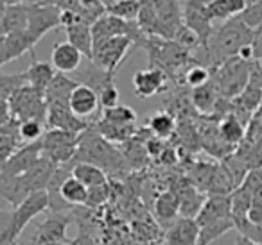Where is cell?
<instances>
[{"mask_svg": "<svg viewBox=\"0 0 262 245\" xmlns=\"http://www.w3.org/2000/svg\"><path fill=\"white\" fill-rule=\"evenodd\" d=\"M253 40L255 31L250 29L239 16H233V18L223 22V26L215 27L208 43L198 48L203 54L198 63L207 68H215L221 63L237 58L246 45L253 43Z\"/></svg>", "mask_w": 262, "mask_h": 245, "instance_id": "obj_1", "label": "cell"}, {"mask_svg": "<svg viewBox=\"0 0 262 245\" xmlns=\"http://www.w3.org/2000/svg\"><path fill=\"white\" fill-rule=\"evenodd\" d=\"M137 23L144 36L174 40L183 27V9L178 0H140Z\"/></svg>", "mask_w": 262, "mask_h": 245, "instance_id": "obj_2", "label": "cell"}, {"mask_svg": "<svg viewBox=\"0 0 262 245\" xmlns=\"http://www.w3.org/2000/svg\"><path fill=\"white\" fill-rule=\"evenodd\" d=\"M56 168H58L56 163H52L47 158H41L33 168L20 176H0V193L6 202L16 208L29 195L47 190Z\"/></svg>", "mask_w": 262, "mask_h": 245, "instance_id": "obj_3", "label": "cell"}, {"mask_svg": "<svg viewBox=\"0 0 262 245\" xmlns=\"http://www.w3.org/2000/svg\"><path fill=\"white\" fill-rule=\"evenodd\" d=\"M140 47L146 48L149 54V66L164 70L169 79H178L180 76H185V72L192 65H198L192 52L189 48L182 47L174 40H162V38L144 36L140 41Z\"/></svg>", "mask_w": 262, "mask_h": 245, "instance_id": "obj_4", "label": "cell"}, {"mask_svg": "<svg viewBox=\"0 0 262 245\" xmlns=\"http://www.w3.org/2000/svg\"><path fill=\"white\" fill-rule=\"evenodd\" d=\"M76 163H94V165L101 166L104 172H120V170L127 168L129 163L126 161L122 152H119L108 141L95 126H90L83 134H81L79 149H77V156L74 159Z\"/></svg>", "mask_w": 262, "mask_h": 245, "instance_id": "obj_5", "label": "cell"}, {"mask_svg": "<svg viewBox=\"0 0 262 245\" xmlns=\"http://www.w3.org/2000/svg\"><path fill=\"white\" fill-rule=\"evenodd\" d=\"M47 209H51V201H49L47 190H43L29 195L22 204L13 208L11 213H4L2 233H0V245L18 240V236L27 227V224L33 222L40 213H45Z\"/></svg>", "mask_w": 262, "mask_h": 245, "instance_id": "obj_6", "label": "cell"}, {"mask_svg": "<svg viewBox=\"0 0 262 245\" xmlns=\"http://www.w3.org/2000/svg\"><path fill=\"white\" fill-rule=\"evenodd\" d=\"M251 65L253 61H244L237 56L212 70V83L215 84L223 99L233 101L246 90L250 84Z\"/></svg>", "mask_w": 262, "mask_h": 245, "instance_id": "obj_7", "label": "cell"}, {"mask_svg": "<svg viewBox=\"0 0 262 245\" xmlns=\"http://www.w3.org/2000/svg\"><path fill=\"white\" fill-rule=\"evenodd\" d=\"M4 111H9V115L15 116L20 122L26 120H41L47 122V99L45 91L36 90L33 86H24L18 91L11 95V99L2 102Z\"/></svg>", "mask_w": 262, "mask_h": 245, "instance_id": "obj_8", "label": "cell"}, {"mask_svg": "<svg viewBox=\"0 0 262 245\" xmlns=\"http://www.w3.org/2000/svg\"><path fill=\"white\" fill-rule=\"evenodd\" d=\"M81 134L63 129H49L41 138V154L56 165H69L76 159Z\"/></svg>", "mask_w": 262, "mask_h": 245, "instance_id": "obj_9", "label": "cell"}, {"mask_svg": "<svg viewBox=\"0 0 262 245\" xmlns=\"http://www.w3.org/2000/svg\"><path fill=\"white\" fill-rule=\"evenodd\" d=\"M137 41L131 36H115L94 43V58L92 61L108 72H117L119 66L131 56Z\"/></svg>", "mask_w": 262, "mask_h": 245, "instance_id": "obj_10", "label": "cell"}, {"mask_svg": "<svg viewBox=\"0 0 262 245\" xmlns=\"http://www.w3.org/2000/svg\"><path fill=\"white\" fill-rule=\"evenodd\" d=\"M61 9L49 2H29L27 4V33L34 41H40L51 31L61 27Z\"/></svg>", "mask_w": 262, "mask_h": 245, "instance_id": "obj_11", "label": "cell"}, {"mask_svg": "<svg viewBox=\"0 0 262 245\" xmlns=\"http://www.w3.org/2000/svg\"><path fill=\"white\" fill-rule=\"evenodd\" d=\"M72 220V213L51 211L43 222L38 224L36 233L33 236V245H70L72 240L67 236V229Z\"/></svg>", "mask_w": 262, "mask_h": 245, "instance_id": "obj_12", "label": "cell"}, {"mask_svg": "<svg viewBox=\"0 0 262 245\" xmlns=\"http://www.w3.org/2000/svg\"><path fill=\"white\" fill-rule=\"evenodd\" d=\"M183 23L200 36L201 45H207L215 27L207 9V0H185L183 8Z\"/></svg>", "mask_w": 262, "mask_h": 245, "instance_id": "obj_13", "label": "cell"}, {"mask_svg": "<svg viewBox=\"0 0 262 245\" xmlns=\"http://www.w3.org/2000/svg\"><path fill=\"white\" fill-rule=\"evenodd\" d=\"M133 93L139 99H151L155 95H160L164 91H167L169 88V76L160 68H149L139 70L133 76Z\"/></svg>", "mask_w": 262, "mask_h": 245, "instance_id": "obj_14", "label": "cell"}, {"mask_svg": "<svg viewBox=\"0 0 262 245\" xmlns=\"http://www.w3.org/2000/svg\"><path fill=\"white\" fill-rule=\"evenodd\" d=\"M47 126L49 129H63L70 131V133L83 134L92 124H88V120H83L79 116H76L72 113L69 104H61V102H51L47 104Z\"/></svg>", "mask_w": 262, "mask_h": 245, "instance_id": "obj_15", "label": "cell"}, {"mask_svg": "<svg viewBox=\"0 0 262 245\" xmlns=\"http://www.w3.org/2000/svg\"><path fill=\"white\" fill-rule=\"evenodd\" d=\"M36 41L31 38L27 31H18V33L2 34L0 38V65L6 66L8 63L22 58L26 52H34Z\"/></svg>", "mask_w": 262, "mask_h": 245, "instance_id": "obj_16", "label": "cell"}, {"mask_svg": "<svg viewBox=\"0 0 262 245\" xmlns=\"http://www.w3.org/2000/svg\"><path fill=\"white\" fill-rule=\"evenodd\" d=\"M41 158H43V154H41V140L24 145L8 161L2 163V174L0 176H20V174L33 168Z\"/></svg>", "mask_w": 262, "mask_h": 245, "instance_id": "obj_17", "label": "cell"}, {"mask_svg": "<svg viewBox=\"0 0 262 245\" xmlns=\"http://www.w3.org/2000/svg\"><path fill=\"white\" fill-rule=\"evenodd\" d=\"M165 245H198L200 241V224L196 218L178 216L164 231Z\"/></svg>", "mask_w": 262, "mask_h": 245, "instance_id": "obj_18", "label": "cell"}, {"mask_svg": "<svg viewBox=\"0 0 262 245\" xmlns=\"http://www.w3.org/2000/svg\"><path fill=\"white\" fill-rule=\"evenodd\" d=\"M51 63L58 72L61 74H74L81 68L83 63V52L74 47L70 41H61L52 47Z\"/></svg>", "mask_w": 262, "mask_h": 245, "instance_id": "obj_19", "label": "cell"}, {"mask_svg": "<svg viewBox=\"0 0 262 245\" xmlns=\"http://www.w3.org/2000/svg\"><path fill=\"white\" fill-rule=\"evenodd\" d=\"M69 106L74 115L86 120L88 116H92L99 109L101 101H99V93L94 88L86 86V84H77V86L74 88L72 95H70Z\"/></svg>", "mask_w": 262, "mask_h": 245, "instance_id": "obj_20", "label": "cell"}, {"mask_svg": "<svg viewBox=\"0 0 262 245\" xmlns=\"http://www.w3.org/2000/svg\"><path fill=\"white\" fill-rule=\"evenodd\" d=\"M176 191L180 195V216L196 218L208 199L205 195V191L200 190L198 186H194L190 181L182 183V186L176 188Z\"/></svg>", "mask_w": 262, "mask_h": 245, "instance_id": "obj_21", "label": "cell"}, {"mask_svg": "<svg viewBox=\"0 0 262 245\" xmlns=\"http://www.w3.org/2000/svg\"><path fill=\"white\" fill-rule=\"evenodd\" d=\"M155 216L158 226L169 227L180 215V195L176 190H165L155 199Z\"/></svg>", "mask_w": 262, "mask_h": 245, "instance_id": "obj_22", "label": "cell"}, {"mask_svg": "<svg viewBox=\"0 0 262 245\" xmlns=\"http://www.w3.org/2000/svg\"><path fill=\"white\" fill-rule=\"evenodd\" d=\"M232 216V195H208L203 209L196 216V222L201 226L214 220L228 218Z\"/></svg>", "mask_w": 262, "mask_h": 245, "instance_id": "obj_23", "label": "cell"}, {"mask_svg": "<svg viewBox=\"0 0 262 245\" xmlns=\"http://www.w3.org/2000/svg\"><path fill=\"white\" fill-rule=\"evenodd\" d=\"M65 33L67 41H70L74 47L79 48L83 52V56H86V59L94 58V33H92L90 23L81 18L79 22L67 27Z\"/></svg>", "mask_w": 262, "mask_h": 245, "instance_id": "obj_24", "label": "cell"}, {"mask_svg": "<svg viewBox=\"0 0 262 245\" xmlns=\"http://www.w3.org/2000/svg\"><path fill=\"white\" fill-rule=\"evenodd\" d=\"M74 76H76L77 83L94 88L97 93L102 88L115 83V72H108V70L101 68V66L95 65L92 59H90V66H88V68H83V70L79 68L77 72H74Z\"/></svg>", "mask_w": 262, "mask_h": 245, "instance_id": "obj_25", "label": "cell"}, {"mask_svg": "<svg viewBox=\"0 0 262 245\" xmlns=\"http://www.w3.org/2000/svg\"><path fill=\"white\" fill-rule=\"evenodd\" d=\"M31 58H33V61H31L29 68L26 70L29 86L36 88V90H41V91H47L49 84L54 81L58 70L52 66V63L38 61L36 56H34V52H31Z\"/></svg>", "mask_w": 262, "mask_h": 245, "instance_id": "obj_26", "label": "cell"}, {"mask_svg": "<svg viewBox=\"0 0 262 245\" xmlns=\"http://www.w3.org/2000/svg\"><path fill=\"white\" fill-rule=\"evenodd\" d=\"M27 2L26 4H13L2 8V18H0V27L2 34L18 33V31H27Z\"/></svg>", "mask_w": 262, "mask_h": 245, "instance_id": "obj_27", "label": "cell"}, {"mask_svg": "<svg viewBox=\"0 0 262 245\" xmlns=\"http://www.w3.org/2000/svg\"><path fill=\"white\" fill-rule=\"evenodd\" d=\"M219 101H221V95H219L215 84L207 83L203 86H198L190 91V102L192 106L201 113V115H208V113H214L217 108Z\"/></svg>", "mask_w": 262, "mask_h": 245, "instance_id": "obj_28", "label": "cell"}, {"mask_svg": "<svg viewBox=\"0 0 262 245\" xmlns=\"http://www.w3.org/2000/svg\"><path fill=\"white\" fill-rule=\"evenodd\" d=\"M77 81L69 77L67 74L58 72L51 84H49L47 91H45V99H47V104L51 102H61V104H69L70 95H72L74 88L77 86Z\"/></svg>", "mask_w": 262, "mask_h": 245, "instance_id": "obj_29", "label": "cell"}, {"mask_svg": "<svg viewBox=\"0 0 262 245\" xmlns=\"http://www.w3.org/2000/svg\"><path fill=\"white\" fill-rule=\"evenodd\" d=\"M95 129L112 143H127L137 136L135 124H110L99 118Z\"/></svg>", "mask_w": 262, "mask_h": 245, "instance_id": "obj_30", "label": "cell"}, {"mask_svg": "<svg viewBox=\"0 0 262 245\" xmlns=\"http://www.w3.org/2000/svg\"><path fill=\"white\" fill-rule=\"evenodd\" d=\"M72 176L77 177L86 188H95L108 184V174L101 168V166L94 165V163H76L72 166Z\"/></svg>", "mask_w": 262, "mask_h": 245, "instance_id": "obj_31", "label": "cell"}, {"mask_svg": "<svg viewBox=\"0 0 262 245\" xmlns=\"http://www.w3.org/2000/svg\"><path fill=\"white\" fill-rule=\"evenodd\" d=\"M219 134L226 143L239 145L246 134V122H243L235 113H228L219 122Z\"/></svg>", "mask_w": 262, "mask_h": 245, "instance_id": "obj_32", "label": "cell"}, {"mask_svg": "<svg viewBox=\"0 0 262 245\" xmlns=\"http://www.w3.org/2000/svg\"><path fill=\"white\" fill-rule=\"evenodd\" d=\"M59 195L63 197V201L69 202L70 206H86L88 201V188L81 183L77 177L69 176L59 186Z\"/></svg>", "mask_w": 262, "mask_h": 245, "instance_id": "obj_33", "label": "cell"}, {"mask_svg": "<svg viewBox=\"0 0 262 245\" xmlns=\"http://www.w3.org/2000/svg\"><path fill=\"white\" fill-rule=\"evenodd\" d=\"M232 229H235V222H233L232 216L205 224V226L200 227V241H198V245H210L212 241H215L217 238H221L223 234H226Z\"/></svg>", "mask_w": 262, "mask_h": 245, "instance_id": "obj_34", "label": "cell"}, {"mask_svg": "<svg viewBox=\"0 0 262 245\" xmlns=\"http://www.w3.org/2000/svg\"><path fill=\"white\" fill-rule=\"evenodd\" d=\"M147 129H149L157 138L167 140V138H171L172 134L176 133V116L167 111L155 113V115L149 118Z\"/></svg>", "mask_w": 262, "mask_h": 245, "instance_id": "obj_35", "label": "cell"}, {"mask_svg": "<svg viewBox=\"0 0 262 245\" xmlns=\"http://www.w3.org/2000/svg\"><path fill=\"white\" fill-rule=\"evenodd\" d=\"M108 15L122 18L126 22H137L140 13V0H122V2H110L106 4Z\"/></svg>", "mask_w": 262, "mask_h": 245, "instance_id": "obj_36", "label": "cell"}, {"mask_svg": "<svg viewBox=\"0 0 262 245\" xmlns=\"http://www.w3.org/2000/svg\"><path fill=\"white\" fill-rule=\"evenodd\" d=\"M27 84H29V81H27L26 72H22V74H6V72H2V74H0V91H2V102L9 101L15 91H18L20 88L27 86Z\"/></svg>", "mask_w": 262, "mask_h": 245, "instance_id": "obj_37", "label": "cell"}, {"mask_svg": "<svg viewBox=\"0 0 262 245\" xmlns=\"http://www.w3.org/2000/svg\"><path fill=\"white\" fill-rule=\"evenodd\" d=\"M101 120L110 124H137V113L129 106H115V108L102 109Z\"/></svg>", "mask_w": 262, "mask_h": 245, "instance_id": "obj_38", "label": "cell"}, {"mask_svg": "<svg viewBox=\"0 0 262 245\" xmlns=\"http://www.w3.org/2000/svg\"><path fill=\"white\" fill-rule=\"evenodd\" d=\"M45 127L41 120H26V122H20V138L26 143H34V141H40L45 136Z\"/></svg>", "mask_w": 262, "mask_h": 245, "instance_id": "obj_39", "label": "cell"}, {"mask_svg": "<svg viewBox=\"0 0 262 245\" xmlns=\"http://www.w3.org/2000/svg\"><path fill=\"white\" fill-rule=\"evenodd\" d=\"M182 81L187 84V86H190L194 90V88L203 86V84L210 83V81H212V72L203 65H192L185 72V76H183Z\"/></svg>", "mask_w": 262, "mask_h": 245, "instance_id": "obj_40", "label": "cell"}, {"mask_svg": "<svg viewBox=\"0 0 262 245\" xmlns=\"http://www.w3.org/2000/svg\"><path fill=\"white\" fill-rule=\"evenodd\" d=\"M239 18L253 31H257L258 27H262V0L248 4V8L241 13Z\"/></svg>", "mask_w": 262, "mask_h": 245, "instance_id": "obj_41", "label": "cell"}, {"mask_svg": "<svg viewBox=\"0 0 262 245\" xmlns=\"http://www.w3.org/2000/svg\"><path fill=\"white\" fill-rule=\"evenodd\" d=\"M207 9H208V15H210V18L214 20V22H217V20L226 22V20L233 18L228 0H212V2H207Z\"/></svg>", "mask_w": 262, "mask_h": 245, "instance_id": "obj_42", "label": "cell"}, {"mask_svg": "<svg viewBox=\"0 0 262 245\" xmlns=\"http://www.w3.org/2000/svg\"><path fill=\"white\" fill-rule=\"evenodd\" d=\"M110 197V184H102V186L88 188V201L84 208L95 209L99 206H102Z\"/></svg>", "mask_w": 262, "mask_h": 245, "instance_id": "obj_43", "label": "cell"}, {"mask_svg": "<svg viewBox=\"0 0 262 245\" xmlns=\"http://www.w3.org/2000/svg\"><path fill=\"white\" fill-rule=\"evenodd\" d=\"M99 101H101L102 109L119 106V88L115 86V83L110 84V86H106V88H102V90L99 91Z\"/></svg>", "mask_w": 262, "mask_h": 245, "instance_id": "obj_44", "label": "cell"}, {"mask_svg": "<svg viewBox=\"0 0 262 245\" xmlns=\"http://www.w3.org/2000/svg\"><path fill=\"white\" fill-rule=\"evenodd\" d=\"M239 234H244L248 236L250 240H253L255 243L262 245V224H251V222H246L239 227Z\"/></svg>", "mask_w": 262, "mask_h": 245, "instance_id": "obj_45", "label": "cell"}, {"mask_svg": "<svg viewBox=\"0 0 262 245\" xmlns=\"http://www.w3.org/2000/svg\"><path fill=\"white\" fill-rule=\"evenodd\" d=\"M233 245H258V243H255L253 240H250V238L244 236V234H239V236L235 238V243Z\"/></svg>", "mask_w": 262, "mask_h": 245, "instance_id": "obj_46", "label": "cell"}, {"mask_svg": "<svg viewBox=\"0 0 262 245\" xmlns=\"http://www.w3.org/2000/svg\"><path fill=\"white\" fill-rule=\"evenodd\" d=\"M27 0H2L4 6H13V4H26Z\"/></svg>", "mask_w": 262, "mask_h": 245, "instance_id": "obj_47", "label": "cell"}, {"mask_svg": "<svg viewBox=\"0 0 262 245\" xmlns=\"http://www.w3.org/2000/svg\"><path fill=\"white\" fill-rule=\"evenodd\" d=\"M110 2H122V0H110Z\"/></svg>", "mask_w": 262, "mask_h": 245, "instance_id": "obj_48", "label": "cell"}, {"mask_svg": "<svg viewBox=\"0 0 262 245\" xmlns=\"http://www.w3.org/2000/svg\"><path fill=\"white\" fill-rule=\"evenodd\" d=\"M207 2H212V0H207Z\"/></svg>", "mask_w": 262, "mask_h": 245, "instance_id": "obj_49", "label": "cell"}, {"mask_svg": "<svg viewBox=\"0 0 262 245\" xmlns=\"http://www.w3.org/2000/svg\"><path fill=\"white\" fill-rule=\"evenodd\" d=\"M155 245H157V243H155Z\"/></svg>", "mask_w": 262, "mask_h": 245, "instance_id": "obj_50", "label": "cell"}]
</instances>
